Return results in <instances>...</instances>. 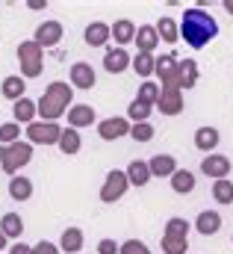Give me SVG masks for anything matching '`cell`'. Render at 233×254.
<instances>
[{
	"label": "cell",
	"mask_w": 233,
	"mask_h": 254,
	"mask_svg": "<svg viewBox=\"0 0 233 254\" xmlns=\"http://www.w3.org/2000/svg\"><path fill=\"white\" fill-rule=\"evenodd\" d=\"M216 36H219V24H216V18H213L207 9L192 6V9L183 12V18H180V39H183L189 48L201 51V48H207V42H213Z\"/></svg>",
	"instance_id": "1"
},
{
	"label": "cell",
	"mask_w": 233,
	"mask_h": 254,
	"mask_svg": "<svg viewBox=\"0 0 233 254\" xmlns=\"http://www.w3.org/2000/svg\"><path fill=\"white\" fill-rule=\"evenodd\" d=\"M71 98H74V89H71L65 80H54V83L45 89V95L39 98V104H36L42 122H57L59 116H68Z\"/></svg>",
	"instance_id": "2"
},
{
	"label": "cell",
	"mask_w": 233,
	"mask_h": 254,
	"mask_svg": "<svg viewBox=\"0 0 233 254\" xmlns=\"http://www.w3.org/2000/svg\"><path fill=\"white\" fill-rule=\"evenodd\" d=\"M33 160V145L30 142H15V145H3L0 148V169L6 175H18L27 163Z\"/></svg>",
	"instance_id": "3"
},
{
	"label": "cell",
	"mask_w": 233,
	"mask_h": 254,
	"mask_svg": "<svg viewBox=\"0 0 233 254\" xmlns=\"http://www.w3.org/2000/svg\"><path fill=\"white\" fill-rule=\"evenodd\" d=\"M18 63H21V77H39L45 68V51L36 42H21L18 45Z\"/></svg>",
	"instance_id": "4"
},
{
	"label": "cell",
	"mask_w": 233,
	"mask_h": 254,
	"mask_svg": "<svg viewBox=\"0 0 233 254\" xmlns=\"http://www.w3.org/2000/svg\"><path fill=\"white\" fill-rule=\"evenodd\" d=\"M27 136H30V145H59L62 127L57 122H33L27 125Z\"/></svg>",
	"instance_id": "5"
},
{
	"label": "cell",
	"mask_w": 233,
	"mask_h": 254,
	"mask_svg": "<svg viewBox=\"0 0 233 254\" xmlns=\"http://www.w3.org/2000/svg\"><path fill=\"white\" fill-rule=\"evenodd\" d=\"M127 187H130V181H127V172L113 169V172L107 175L104 187H101V201H104V204H116L118 198H124Z\"/></svg>",
	"instance_id": "6"
},
{
	"label": "cell",
	"mask_w": 233,
	"mask_h": 254,
	"mask_svg": "<svg viewBox=\"0 0 233 254\" xmlns=\"http://www.w3.org/2000/svg\"><path fill=\"white\" fill-rule=\"evenodd\" d=\"M154 74L163 80V86H175V89H180V60H177V54L157 57V71H154Z\"/></svg>",
	"instance_id": "7"
},
{
	"label": "cell",
	"mask_w": 233,
	"mask_h": 254,
	"mask_svg": "<svg viewBox=\"0 0 233 254\" xmlns=\"http://www.w3.org/2000/svg\"><path fill=\"white\" fill-rule=\"evenodd\" d=\"M157 110H160L163 116H177V113H183V92L175 89V86H160Z\"/></svg>",
	"instance_id": "8"
},
{
	"label": "cell",
	"mask_w": 233,
	"mask_h": 254,
	"mask_svg": "<svg viewBox=\"0 0 233 254\" xmlns=\"http://www.w3.org/2000/svg\"><path fill=\"white\" fill-rule=\"evenodd\" d=\"M201 172H204L207 178L225 181V178L231 175V160H228L225 154H207V157L201 160Z\"/></svg>",
	"instance_id": "9"
},
{
	"label": "cell",
	"mask_w": 233,
	"mask_h": 254,
	"mask_svg": "<svg viewBox=\"0 0 233 254\" xmlns=\"http://www.w3.org/2000/svg\"><path fill=\"white\" fill-rule=\"evenodd\" d=\"M33 42H36L42 51L59 45V42H62V24H59V21H45V24H39V27H36V39H33Z\"/></svg>",
	"instance_id": "10"
},
{
	"label": "cell",
	"mask_w": 233,
	"mask_h": 254,
	"mask_svg": "<svg viewBox=\"0 0 233 254\" xmlns=\"http://www.w3.org/2000/svg\"><path fill=\"white\" fill-rule=\"evenodd\" d=\"M130 122L127 119H104L101 125H98V136L101 139H107V142H113V139H121V136H130Z\"/></svg>",
	"instance_id": "11"
},
{
	"label": "cell",
	"mask_w": 233,
	"mask_h": 254,
	"mask_svg": "<svg viewBox=\"0 0 233 254\" xmlns=\"http://www.w3.org/2000/svg\"><path fill=\"white\" fill-rule=\"evenodd\" d=\"M83 39H86L89 48H104V45L113 39V30H110V24H104V21H92V24L86 27V33H83Z\"/></svg>",
	"instance_id": "12"
},
{
	"label": "cell",
	"mask_w": 233,
	"mask_h": 254,
	"mask_svg": "<svg viewBox=\"0 0 233 254\" xmlns=\"http://www.w3.org/2000/svg\"><path fill=\"white\" fill-rule=\"evenodd\" d=\"M95 80H98V77H95V68L89 63H74L71 65V86H74V89H86V92H89V89L95 86Z\"/></svg>",
	"instance_id": "13"
},
{
	"label": "cell",
	"mask_w": 233,
	"mask_h": 254,
	"mask_svg": "<svg viewBox=\"0 0 233 254\" xmlns=\"http://www.w3.org/2000/svg\"><path fill=\"white\" fill-rule=\"evenodd\" d=\"M195 231L204 234V237L219 234V231H222V213H219V210H204V213H198V219H195Z\"/></svg>",
	"instance_id": "14"
},
{
	"label": "cell",
	"mask_w": 233,
	"mask_h": 254,
	"mask_svg": "<svg viewBox=\"0 0 233 254\" xmlns=\"http://www.w3.org/2000/svg\"><path fill=\"white\" fill-rule=\"evenodd\" d=\"M130 63H133V60H130V54H127L124 48H107V54H104V68H107L110 74H121Z\"/></svg>",
	"instance_id": "15"
},
{
	"label": "cell",
	"mask_w": 233,
	"mask_h": 254,
	"mask_svg": "<svg viewBox=\"0 0 233 254\" xmlns=\"http://www.w3.org/2000/svg\"><path fill=\"white\" fill-rule=\"evenodd\" d=\"M133 42L139 45V54H154V51H157V45H160L157 27H151V24H142V27L136 30V39H133Z\"/></svg>",
	"instance_id": "16"
},
{
	"label": "cell",
	"mask_w": 233,
	"mask_h": 254,
	"mask_svg": "<svg viewBox=\"0 0 233 254\" xmlns=\"http://www.w3.org/2000/svg\"><path fill=\"white\" fill-rule=\"evenodd\" d=\"M36 116H39L36 101L21 98V101H15V104H12V119H15V125H33V122H36Z\"/></svg>",
	"instance_id": "17"
},
{
	"label": "cell",
	"mask_w": 233,
	"mask_h": 254,
	"mask_svg": "<svg viewBox=\"0 0 233 254\" xmlns=\"http://www.w3.org/2000/svg\"><path fill=\"white\" fill-rule=\"evenodd\" d=\"M110 30H113V39H116L118 48H124V45H130L133 39H136V24L130 21V18H118L116 24H110Z\"/></svg>",
	"instance_id": "18"
},
{
	"label": "cell",
	"mask_w": 233,
	"mask_h": 254,
	"mask_svg": "<svg viewBox=\"0 0 233 254\" xmlns=\"http://www.w3.org/2000/svg\"><path fill=\"white\" fill-rule=\"evenodd\" d=\"M148 166H151V175L154 178H172L177 172V160L172 154H157V157L148 160Z\"/></svg>",
	"instance_id": "19"
},
{
	"label": "cell",
	"mask_w": 233,
	"mask_h": 254,
	"mask_svg": "<svg viewBox=\"0 0 233 254\" xmlns=\"http://www.w3.org/2000/svg\"><path fill=\"white\" fill-rule=\"evenodd\" d=\"M0 92H3V98H9L12 104L15 101H21V98H27L24 92H27V80L21 77V74H9L6 80H3V86H0Z\"/></svg>",
	"instance_id": "20"
},
{
	"label": "cell",
	"mask_w": 233,
	"mask_h": 254,
	"mask_svg": "<svg viewBox=\"0 0 233 254\" xmlns=\"http://www.w3.org/2000/svg\"><path fill=\"white\" fill-rule=\"evenodd\" d=\"M92 122H95V110H92L89 104H74V107L68 110V127L80 130V127H89Z\"/></svg>",
	"instance_id": "21"
},
{
	"label": "cell",
	"mask_w": 233,
	"mask_h": 254,
	"mask_svg": "<svg viewBox=\"0 0 233 254\" xmlns=\"http://www.w3.org/2000/svg\"><path fill=\"white\" fill-rule=\"evenodd\" d=\"M219 142H222V136H219L216 127H198V130H195V148H198V151L210 154L213 148H219Z\"/></svg>",
	"instance_id": "22"
},
{
	"label": "cell",
	"mask_w": 233,
	"mask_h": 254,
	"mask_svg": "<svg viewBox=\"0 0 233 254\" xmlns=\"http://www.w3.org/2000/svg\"><path fill=\"white\" fill-rule=\"evenodd\" d=\"M151 178H154V175H151L148 160H133V163L127 166V181H130V187H145Z\"/></svg>",
	"instance_id": "23"
},
{
	"label": "cell",
	"mask_w": 233,
	"mask_h": 254,
	"mask_svg": "<svg viewBox=\"0 0 233 254\" xmlns=\"http://www.w3.org/2000/svg\"><path fill=\"white\" fill-rule=\"evenodd\" d=\"M83 243H86L83 231H80V228H68V231H62V237H59V252L77 254L83 249Z\"/></svg>",
	"instance_id": "24"
},
{
	"label": "cell",
	"mask_w": 233,
	"mask_h": 254,
	"mask_svg": "<svg viewBox=\"0 0 233 254\" xmlns=\"http://www.w3.org/2000/svg\"><path fill=\"white\" fill-rule=\"evenodd\" d=\"M80 148H83L80 133H77L74 127H62V136H59V151H62V154H68V157H74V154H80Z\"/></svg>",
	"instance_id": "25"
},
{
	"label": "cell",
	"mask_w": 233,
	"mask_h": 254,
	"mask_svg": "<svg viewBox=\"0 0 233 254\" xmlns=\"http://www.w3.org/2000/svg\"><path fill=\"white\" fill-rule=\"evenodd\" d=\"M9 195H12V201H30L33 198V181L24 175H15L9 181Z\"/></svg>",
	"instance_id": "26"
},
{
	"label": "cell",
	"mask_w": 233,
	"mask_h": 254,
	"mask_svg": "<svg viewBox=\"0 0 233 254\" xmlns=\"http://www.w3.org/2000/svg\"><path fill=\"white\" fill-rule=\"evenodd\" d=\"M0 231L6 234V240H18V237L24 234V219H21L18 213H6V216L0 219Z\"/></svg>",
	"instance_id": "27"
},
{
	"label": "cell",
	"mask_w": 233,
	"mask_h": 254,
	"mask_svg": "<svg viewBox=\"0 0 233 254\" xmlns=\"http://www.w3.org/2000/svg\"><path fill=\"white\" fill-rule=\"evenodd\" d=\"M198 63L195 60H180V92L183 89H195V83H198Z\"/></svg>",
	"instance_id": "28"
},
{
	"label": "cell",
	"mask_w": 233,
	"mask_h": 254,
	"mask_svg": "<svg viewBox=\"0 0 233 254\" xmlns=\"http://www.w3.org/2000/svg\"><path fill=\"white\" fill-rule=\"evenodd\" d=\"M172 190L177 195H189V192L195 190V175L189 169H177L175 175H172Z\"/></svg>",
	"instance_id": "29"
},
{
	"label": "cell",
	"mask_w": 233,
	"mask_h": 254,
	"mask_svg": "<svg viewBox=\"0 0 233 254\" xmlns=\"http://www.w3.org/2000/svg\"><path fill=\"white\" fill-rule=\"evenodd\" d=\"M130 68H133L139 77H145V80H148V77L157 71V57H154V54H136V57H133V63H130Z\"/></svg>",
	"instance_id": "30"
},
{
	"label": "cell",
	"mask_w": 233,
	"mask_h": 254,
	"mask_svg": "<svg viewBox=\"0 0 233 254\" xmlns=\"http://www.w3.org/2000/svg\"><path fill=\"white\" fill-rule=\"evenodd\" d=\"M154 27H157V36H160V42H169V45H175L177 39H180V27L175 24V18H160Z\"/></svg>",
	"instance_id": "31"
},
{
	"label": "cell",
	"mask_w": 233,
	"mask_h": 254,
	"mask_svg": "<svg viewBox=\"0 0 233 254\" xmlns=\"http://www.w3.org/2000/svg\"><path fill=\"white\" fill-rule=\"evenodd\" d=\"M163 252L166 254H189V237H169V234H163Z\"/></svg>",
	"instance_id": "32"
},
{
	"label": "cell",
	"mask_w": 233,
	"mask_h": 254,
	"mask_svg": "<svg viewBox=\"0 0 233 254\" xmlns=\"http://www.w3.org/2000/svg\"><path fill=\"white\" fill-rule=\"evenodd\" d=\"M213 198L216 204H233V181H216L213 184Z\"/></svg>",
	"instance_id": "33"
},
{
	"label": "cell",
	"mask_w": 233,
	"mask_h": 254,
	"mask_svg": "<svg viewBox=\"0 0 233 254\" xmlns=\"http://www.w3.org/2000/svg\"><path fill=\"white\" fill-rule=\"evenodd\" d=\"M157 98H160V86L151 83V80H145V83L139 86V98H136V101H142V104H148V107H157Z\"/></svg>",
	"instance_id": "34"
},
{
	"label": "cell",
	"mask_w": 233,
	"mask_h": 254,
	"mask_svg": "<svg viewBox=\"0 0 233 254\" xmlns=\"http://www.w3.org/2000/svg\"><path fill=\"white\" fill-rule=\"evenodd\" d=\"M151 110H154V107H148V104H142V101H130L127 116H130L136 125H142V122H148V119H151Z\"/></svg>",
	"instance_id": "35"
},
{
	"label": "cell",
	"mask_w": 233,
	"mask_h": 254,
	"mask_svg": "<svg viewBox=\"0 0 233 254\" xmlns=\"http://www.w3.org/2000/svg\"><path fill=\"white\" fill-rule=\"evenodd\" d=\"M0 142H3V145H15V142H21V125H15V122L0 125Z\"/></svg>",
	"instance_id": "36"
},
{
	"label": "cell",
	"mask_w": 233,
	"mask_h": 254,
	"mask_svg": "<svg viewBox=\"0 0 233 254\" xmlns=\"http://www.w3.org/2000/svg\"><path fill=\"white\" fill-rule=\"evenodd\" d=\"M130 136H133L136 142H151V139H154V125H151V122L133 125V127H130Z\"/></svg>",
	"instance_id": "37"
},
{
	"label": "cell",
	"mask_w": 233,
	"mask_h": 254,
	"mask_svg": "<svg viewBox=\"0 0 233 254\" xmlns=\"http://www.w3.org/2000/svg\"><path fill=\"white\" fill-rule=\"evenodd\" d=\"M166 234H169V237H186V234H189V222L180 219V216L169 219V222H166Z\"/></svg>",
	"instance_id": "38"
},
{
	"label": "cell",
	"mask_w": 233,
	"mask_h": 254,
	"mask_svg": "<svg viewBox=\"0 0 233 254\" xmlns=\"http://www.w3.org/2000/svg\"><path fill=\"white\" fill-rule=\"evenodd\" d=\"M118 254H151V249L145 243H139V240H127V243H121Z\"/></svg>",
	"instance_id": "39"
},
{
	"label": "cell",
	"mask_w": 233,
	"mask_h": 254,
	"mask_svg": "<svg viewBox=\"0 0 233 254\" xmlns=\"http://www.w3.org/2000/svg\"><path fill=\"white\" fill-rule=\"evenodd\" d=\"M118 252H121V246L116 240H101L98 243V254H118Z\"/></svg>",
	"instance_id": "40"
},
{
	"label": "cell",
	"mask_w": 233,
	"mask_h": 254,
	"mask_svg": "<svg viewBox=\"0 0 233 254\" xmlns=\"http://www.w3.org/2000/svg\"><path fill=\"white\" fill-rule=\"evenodd\" d=\"M33 252H36V254H59V246L48 243V240H42V243H36V246H33Z\"/></svg>",
	"instance_id": "41"
},
{
	"label": "cell",
	"mask_w": 233,
	"mask_h": 254,
	"mask_svg": "<svg viewBox=\"0 0 233 254\" xmlns=\"http://www.w3.org/2000/svg\"><path fill=\"white\" fill-rule=\"evenodd\" d=\"M9 254H36L33 252V246H24V243H15V246H12V252Z\"/></svg>",
	"instance_id": "42"
},
{
	"label": "cell",
	"mask_w": 233,
	"mask_h": 254,
	"mask_svg": "<svg viewBox=\"0 0 233 254\" xmlns=\"http://www.w3.org/2000/svg\"><path fill=\"white\" fill-rule=\"evenodd\" d=\"M48 3H42V0H30V9H45Z\"/></svg>",
	"instance_id": "43"
},
{
	"label": "cell",
	"mask_w": 233,
	"mask_h": 254,
	"mask_svg": "<svg viewBox=\"0 0 233 254\" xmlns=\"http://www.w3.org/2000/svg\"><path fill=\"white\" fill-rule=\"evenodd\" d=\"M225 9H228V12L233 15V0H225Z\"/></svg>",
	"instance_id": "44"
},
{
	"label": "cell",
	"mask_w": 233,
	"mask_h": 254,
	"mask_svg": "<svg viewBox=\"0 0 233 254\" xmlns=\"http://www.w3.org/2000/svg\"><path fill=\"white\" fill-rule=\"evenodd\" d=\"M0 249H6V234L0 231Z\"/></svg>",
	"instance_id": "45"
}]
</instances>
